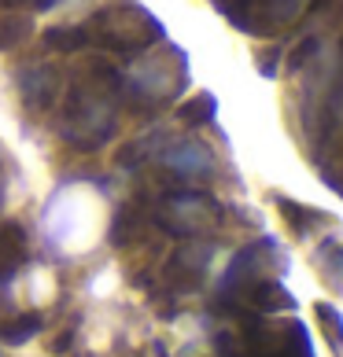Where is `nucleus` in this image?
Masks as SVG:
<instances>
[{
    "label": "nucleus",
    "mask_w": 343,
    "mask_h": 357,
    "mask_svg": "<svg viewBox=\"0 0 343 357\" xmlns=\"http://www.w3.org/2000/svg\"><path fill=\"white\" fill-rule=\"evenodd\" d=\"M314 261L321 266V280L333 287L336 295H343V247L340 243H325Z\"/></svg>",
    "instance_id": "obj_8"
},
{
    "label": "nucleus",
    "mask_w": 343,
    "mask_h": 357,
    "mask_svg": "<svg viewBox=\"0 0 343 357\" xmlns=\"http://www.w3.org/2000/svg\"><path fill=\"white\" fill-rule=\"evenodd\" d=\"M115 89H78L67 103V140L78 148H96L115 129Z\"/></svg>",
    "instance_id": "obj_4"
},
{
    "label": "nucleus",
    "mask_w": 343,
    "mask_h": 357,
    "mask_svg": "<svg viewBox=\"0 0 343 357\" xmlns=\"http://www.w3.org/2000/svg\"><path fill=\"white\" fill-rule=\"evenodd\" d=\"M189 82V67H184V56L166 45L163 56H144L140 63H133V70L122 77V89L133 96L137 103H166L170 96H177Z\"/></svg>",
    "instance_id": "obj_3"
},
{
    "label": "nucleus",
    "mask_w": 343,
    "mask_h": 357,
    "mask_svg": "<svg viewBox=\"0 0 343 357\" xmlns=\"http://www.w3.org/2000/svg\"><path fill=\"white\" fill-rule=\"evenodd\" d=\"M85 37H89V45H103L115 52H137V48H148L152 41H159L163 26L137 4H115V8H103L89 22Z\"/></svg>",
    "instance_id": "obj_2"
},
{
    "label": "nucleus",
    "mask_w": 343,
    "mask_h": 357,
    "mask_svg": "<svg viewBox=\"0 0 343 357\" xmlns=\"http://www.w3.org/2000/svg\"><path fill=\"white\" fill-rule=\"evenodd\" d=\"M166 166L174 169V174H184V177H203V174H210L214 162H210L203 144L189 140V144H174V148L166 151Z\"/></svg>",
    "instance_id": "obj_7"
},
{
    "label": "nucleus",
    "mask_w": 343,
    "mask_h": 357,
    "mask_svg": "<svg viewBox=\"0 0 343 357\" xmlns=\"http://www.w3.org/2000/svg\"><path fill=\"white\" fill-rule=\"evenodd\" d=\"M318 317H321V321H325V332H328V342L336 339V347H340V354H343V321H340V313H336L333 306H325V302H321V306H318Z\"/></svg>",
    "instance_id": "obj_10"
},
{
    "label": "nucleus",
    "mask_w": 343,
    "mask_h": 357,
    "mask_svg": "<svg viewBox=\"0 0 343 357\" xmlns=\"http://www.w3.org/2000/svg\"><path fill=\"white\" fill-rule=\"evenodd\" d=\"M310 0H236V8H229V19L247 33L266 37L281 26H292Z\"/></svg>",
    "instance_id": "obj_5"
},
{
    "label": "nucleus",
    "mask_w": 343,
    "mask_h": 357,
    "mask_svg": "<svg viewBox=\"0 0 343 357\" xmlns=\"http://www.w3.org/2000/svg\"><path fill=\"white\" fill-rule=\"evenodd\" d=\"M218 357H314V354L299 321H284V324L251 321L240 332L218 335Z\"/></svg>",
    "instance_id": "obj_1"
},
{
    "label": "nucleus",
    "mask_w": 343,
    "mask_h": 357,
    "mask_svg": "<svg viewBox=\"0 0 343 357\" xmlns=\"http://www.w3.org/2000/svg\"><path fill=\"white\" fill-rule=\"evenodd\" d=\"M214 218H218V203L200 195V192H174V195H166L163 206H159V221L174 236L207 232L210 225H214Z\"/></svg>",
    "instance_id": "obj_6"
},
{
    "label": "nucleus",
    "mask_w": 343,
    "mask_h": 357,
    "mask_svg": "<svg viewBox=\"0 0 343 357\" xmlns=\"http://www.w3.org/2000/svg\"><path fill=\"white\" fill-rule=\"evenodd\" d=\"M214 100L207 96V92H200L196 100H189V103H181V122H189V126H207V122H214Z\"/></svg>",
    "instance_id": "obj_9"
}]
</instances>
